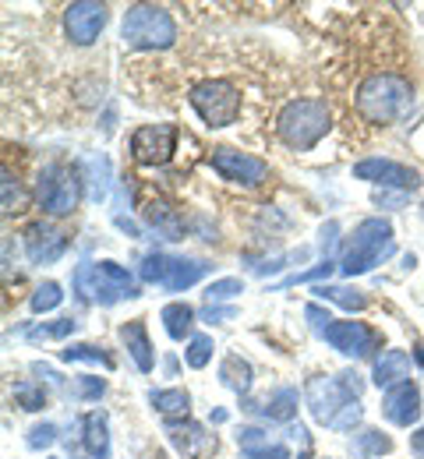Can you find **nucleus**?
I'll list each match as a JSON object with an SVG mask.
<instances>
[{
	"instance_id": "1",
	"label": "nucleus",
	"mask_w": 424,
	"mask_h": 459,
	"mask_svg": "<svg viewBox=\"0 0 424 459\" xmlns=\"http://www.w3.org/2000/svg\"><path fill=\"white\" fill-rule=\"evenodd\" d=\"M364 382L358 371H340V375H311L304 382V403L311 410V417L325 428H336V420L343 417V410L354 400H361Z\"/></svg>"
},
{
	"instance_id": "2",
	"label": "nucleus",
	"mask_w": 424,
	"mask_h": 459,
	"mask_svg": "<svg viewBox=\"0 0 424 459\" xmlns=\"http://www.w3.org/2000/svg\"><path fill=\"white\" fill-rule=\"evenodd\" d=\"M71 283H74V293L82 300H92V304H103V307H110L117 300L142 297V287L134 283V276L124 265L110 262V258H103V262H82L74 269V280Z\"/></svg>"
},
{
	"instance_id": "3",
	"label": "nucleus",
	"mask_w": 424,
	"mask_h": 459,
	"mask_svg": "<svg viewBox=\"0 0 424 459\" xmlns=\"http://www.w3.org/2000/svg\"><path fill=\"white\" fill-rule=\"evenodd\" d=\"M393 251H396L393 223L382 216H368L354 227L350 240H347V251L340 258V273L354 280L361 273H371L375 265H382L385 258H393Z\"/></svg>"
},
{
	"instance_id": "4",
	"label": "nucleus",
	"mask_w": 424,
	"mask_h": 459,
	"mask_svg": "<svg viewBox=\"0 0 424 459\" xmlns=\"http://www.w3.org/2000/svg\"><path fill=\"white\" fill-rule=\"evenodd\" d=\"M414 89L400 74H371L358 89V114L371 124H393L411 110Z\"/></svg>"
},
{
	"instance_id": "5",
	"label": "nucleus",
	"mask_w": 424,
	"mask_h": 459,
	"mask_svg": "<svg viewBox=\"0 0 424 459\" xmlns=\"http://www.w3.org/2000/svg\"><path fill=\"white\" fill-rule=\"evenodd\" d=\"M276 131H280L283 145H290L298 152L315 149L329 134V103L318 96H304V100L287 103L276 117Z\"/></svg>"
},
{
	"instance_id": "6",
	"label": "nucleus",
	"mask_w": 424,
	"mask_h": 459,
	"mask_svg": "<svg viewBox=\"0 0 424 459\" xmlns=\"http://www.w3.org/2000/svg\"><path fill=\"white\" fill-rule=\"evenodd\" d=\"M121 39L131 50H170L177 43V25L170 11L156 4H134L124 11Z\"/></svg>"
},
{
	"instance_id": "7",
	"label": "nucleus",
	"mask_w": 424,
	"mask_h": 459,
	"mask_svg": "<svg viewBox=\"0 0 424 459\" xmlns=\"http://www.w3.org/2000/svg\"><path fill=\"white\" fill-rule=\"evenodd\" d=\"M36 202L54 220L71 216L82 202V173L67 163H47L36 177Z\"/></svg>"
},
{
	"instance_id": "8",
	"label": "nucleus",
	"mask_w": 424,
	"mask_h": 459,
	"mask_svg": "<svg viewBox=\"0 0 424 459\" xmlns=\"http://www.w3.org/2000/svg\"><path fill=\"white\" fill-rule=\"evenodd\" d=\"M209 269H212V265L202 262V258H184V255L152 251V255L142 258L138 276H142V283H152V287H163V290H170V293H177V290H187V287H195L198 280H205Z\"/></svg>"
},
{
	"instance_id": "9",
	"label": "nucleus",
	"mask_w": 424,
	"mask_h": 459,
	"mask_svg": "<svg viewBox=\"0 0 424 459\" xmlns=\"http://www.w3.org/2000/svg\"><path fill=\"white\" fill-rule=\"evenodd\" d=\"M191 110L209 127H230L241 117V92L223 78H205L187 92Z\"/></svg>"
},
{
	"instance_id": "10",
	"label": "nucleus",
	"mask_w": 424,
	"mask_h": 459,
	"mask_svg": "<svg viewBox=\"0 0 424 459\" xmlns=\"http://www.w3.org/2000/svg\"><path fill=\"white\" fill-rule=\"evenodd\" d=\"M110 22V7L96 0H74L64 7V32L74 47H92Z\"/></svg>"
},
{
	"instance_id": "11",
	"label": "nucleus",
	"mask_w": 424,
	"mask_h": 459,
	"mask_svg": "<svg viewBox=\"0 0 424 459\" xmlns=\"http://www.w3.org/2000/svg\"><path fill=\"white\" fill-rule=\"evenodd\" d=\"M177 152V124H142L131 134V156L145 167H163Z\"/></svg>"
},
{
	"instance_id": "12",
	"label": "nucleus",
	"mask_w": 424,
	"mask_h": 459,
	"mask_svg": "<svg viewBox=\"0 0 424 459\" xmlns=\"http://www.w3.org/2000/svg\"><path fill=\"white\" fill-rule=\"evenodd\" d=\"M209 163H212V170L220 173L223 180L241 184V187H258V184H265V180H269V163H262V160H258V156H251V152L227 149V145L212 149Z\"/></svg>"
},
{
	"instance_id": "13",
	"label": "nucleus",
	"mask_w": 424,
	"mask_h": 459,
	"mask_svg": "<svg viewBox=\"0 0 424 459\" xmlns=\"http://www.w3.org/2000/svg\"><path fill=\"white\" fill-rule=\"evenodd\" d=\"M325 343L333 346V350H340L343 357H350V360H364V357H371L378 343H382V336L375 333V329H368L364 322H333L325 333Z\"/></svg>"
},
{
	"instance_id": "14",
	"label": "nucleus",
	"mask_w": 424,
	"mask_h": 459,
	"mask_svg": "<svg viewBox=\"0 0 424 459\" xmlns=\"http://www.w3.org/2000/svg\"><path fill=\"white\" fill-rule=\"evenodd\" d=\"M354 177L375 184V187H400V191H414L421 184V173L414 170V167H403L396 160H378V156L361 160L354 167Z\"/></svg>"
},
{
	"instance_id": "15",
	"label": "nucleus",
	"mask_w": 424,
	"mask_h": 459,
	"mask_svg": "<svg viewBox=\"0 0 424 459\" xmlns=\"http://www.w3.org/2000/svg\"><path fill=\"white\" fill-rule=\"evenodd\" d=\"M64 251H67V233L57 230L54 223L39 220V223L25 227V255H29L32 265H50V262L64 258Z\"/></svg>"
},
{
	"instance_id": "16",
	"label": "nucleus",
	"mask_w": 424,
	"mask_h": 459,
	"mask_svg": "<svg viewBox=\"0 0 424 459\" xmlns=\"http://www.w3.org/2000/svg\"><path fill=\"white\" fill-rule=\"evenodd\" d=\"M163 431H167L170 446L187 459H202L216 453V435H209L202 424H195V420H187V417H184V420H167Z\"/></svg>"
},
{
	"instance_id": "17",
	"label": "nucleus",
	"mask_w": 424,
	"mask_h": 459,
	"mask_svg": "<svg viewBox=\"0 0 424 459\" xmlns=\"http://www.w3.org/2000/svg\"><path fill=\"white\" fill-rule=\"evenodd\" d=\"M382 417L389 424H396V428L418 424V417H421V389L414 382H403V385L385 389V396H382Z\"/></svg>"
},
{
	"instance_id": "18",
	"label": "nucleus",
	"mask_w": 424,
	"mask_h": 459,
	"mask_svg": "<svg viewBox=\"0 0 424 459\" xmlns=\"http://www.w3.org/2000/svg\"><path fill=\"white\" fill-rule=\"evenodd\" d=\"M244 410L255 413V417L276 420V424H290L294 413H298V389L283 385V389H276L273 396H265L262 403H244Z\"/></svg>"
},
{
	"instance_id": "19",
	"label": "nucleus",
	"mask_w": 424,
	"mask_h": 459,
	"mask_svg": "<svg viewBox=\"0 0 424 459\" xmlns=\"http://www.w3.org/2000/svg\"><path fill=\"white\" fill-rule=\"evenodd\" d=\"M121 340H124V346H127V353H131V360H134V368H138L142 375H149V371L156 368V357H152V343H149V329H145V322H142V318L124 322Z\"/></svg>"
},
{
	"instance_id": "20",
	"label": "nucleus",
	"mask_w": 424,
	"mask_h": 459,
	"mask_svg": "<svg viewBox=\"0 0 424 459\" xmlns=\"http://www.w3.org/2000/svg\"><path fill=\"white\" fill-rule=\"evenodd\" d=\"M375 385L382 389H393V385H403L411 382V357L403 350H382V357H375V371H371Z\"/></svg>"
},
{
	"instance_id": "21",
	"label": "nucleus",
	"mask_w": 424,
	"mask_h": 459,
	"mask_svg": "<svg viewBox=\"0 0 424 459\" xmlns=\"http://www.w3.org/2000/svg\"><path fill=\"white\" fill-rule=\"evenodd\" d=\"M82 446L92 459H110V428L103 413H85L82 417Z\"/></svg>"
},
{
	"instance_id": "22",
	"label": "nucleus",
	"mask_w": 424,
	"mask_h": 459,
	"mask_svg": "<svg viewBox=\"0 0 424 459\" xmlns=\"http://www.w3.org/2000/svg\"><path fill=\"white\" fill-rule=\"evenodd\" d=\"M160 318H163V329H167V336L170 340H191L195 333V307L191 304H184V300H174V304H167L163 311H160Z\"/></svg>"
},
{
	"instance_id": "23",
	"label": "nucleus",
	"mask_w": 424,
	"mask_h": 459,
	"mask_svg": "<svg viewBox=\"0 0 424 459\" xmlns=\"http://www.w3.org/2000/svg\"><path fill=\"white\" fill-rule=\"evenodd\" d=\"M220 382H223L230 393L244 396V393L251 389V382H255V371H251V364L244 360L241 353H227L223 364H220Z\"/></svg>"
},
{
	"instance_id": "24",
	"label": "nucleus",
	"mask_w": 424,
	"mask_h": 459,
	"mask_svg": "<svg viewBox=\"0 0 424 459\" xmlns=\"http://www.w3.org/2000/svg\"><path fill=\"white\" fill-rule=\"evenodd\" d=\"M350 453H354L358 459L389 456V453H393V438H389L385 431H378V428H364V431H358V435H354Z\"/></svg>"
},
{
	"instance_id": "25",
	"label": "nucleus",
	"mask_w": 424,
	"mask_h": 459,
	"mask_svg": "<svg viewBox=\"0 0 424 459\" xmlns=\"http://www.w3.org/2000/svg\"><path fill=\"white\" fill-rule=\"evenodd\" d=\"M149 403L156 413H163L167 420H177V417H187L191 410V396L184 389H152L149 393Z\"/></svg>"
},
{
	"instance_id": "26",
	"label": "nucleus",
	"mask_w": 424,
	"mask_h": 459,
	"mask_svg": "<svg viewBox=\"0 0 424 459\" xmlns=\"http://www.w3.org/2000/svg\"><path fill=\"white\" fill-rule=\"evenodd\" d=\"M145 220H149V227L152 230H160L167 240H184V220L170 209V205L152 202V205L145 209Z\"/></svg>"
},
{
	"instance_id": "27",
	"label": "nucleus",
	"mask_w": 424,
	"mask_h": 459,
	"mask_svg": "<svg viewBox=\"0 0 424 459\" xmlns=\"http://www.w3.org/2000/svg\"><path fill=\"white\" fill-rule=\"evenodd\" d=\"M315 293H318L322 300H333V304L347 307V311H364V307H368V297L354 287H315Z\"/></svg>"
},
{
	"instance_id": "28",
	"label": "nucleus",
	"mask_w": 424,
	"mask_h": 459,
	"mask_svg": "<svg viewBox=\"0 0 424 459\" xmlns=\"http://www.w3.org/2000/svg\"><path fill=\"white\" fill-rule=\"evenodd\" d=\"M61 360H89V364H103L107 371L114 368V357L103 346H92V343H71L67 350H61Z\"/></svg>"
},
{
	"instance_id": "29",
	"label": "nucleus",
	"mask_w": 424,
	"mask_h": 459,
	"mask_svg": "<svg viewBox=\"0 0 424 459\" xmlns=\"http://www.w3.org/2000/svg\"><path fill=\"white\" fill-rule=\"evenodd\" d=\"M61 300H64L61 283H54V280H47L43 287H36V293L29 297V307H32V315H47V311H54V307H57Z\"/></svg>"
},
{
	"instance_id": "30",
	"label": "nucleus",
	"mask_w": 424,
	"mask_h": 459,
	"mask_svg": "<svg viewBox=\"0 0 424 459\" xmlns=\"http://www.w3.org/2000/svg\"><path fill=\"white\" fill-rule=\"evenodd\" d=\"M212 336H205V333H195L191 340H187V350H184V360H187V368H205L209 360H212Z\"/></svg>"
},
{
	"instance_id": "31",
	"label": "nucleus",
	"mask_w": 424,
	"mask_h": 459,
	"mask_svg": "<svg viewBox=\"0 0 424 459\" xmlns=\"http://www.w3.org/2000/svg\"><path fill=\"white\" fill-rule=\"evenodd\" d=\"M14 400H18L22 410L36 413V410H43V406H47V389H43V385H36V382H14Z\"/></svg>"
},
{
	"instance_id": "32",
	"label": "nucleus",
	"mask_w": 424,
	"mask_h": 459,
	"mask_svg": "<svg viewBox=\"0 0 424 459\" xmlns=\"http://www.w3.org/2000/svg\"><path fill=\"white\" fill-rule=\"evenodd\" d=\"M103 393H107V382H103V378H92V375H82V378H74V385H71V396L82 403L100 400Z\"/></svg>"
},
{
	"instance_id": "33",
	"label": "nucleus",
	"mask_w": 424,
	"mask_h": 459,
	"mask_svg": "<svg viewBox=\"0 0 424 459\" xmlns=\"http://www.w3.org/2000/svg\"><path fill=\"white\" fill-rule=\"evenodd\" d=\"M25 205H29V195L22 191V184L11 173H4V212L11 216V212H22Z\"/></svg>"
},
{
	"instance_id": "34",
	"label": "nucleus",
	"mask_w": 424,
	"mask_h": 459,
	"mask_svg": "<svg viewBox=\"0 0 424 459\" xmlns=\"http://www.w3.org/2000/svg\"><path fill=\"white\" fill-rule=\"evenodd\" d=\"M74 318H61V322H50V325H36V329H29V340H64V336H71L74 333Z\"/></svg>"
},
{
	"instance_id": "35",
	"label": "nucleus",
	"mask_w": 424,
	"mask_h": 459,
	"mask_svg": "<svg viewBox=\"0 0 424 459\" xmlns=\"http://www.w3.org/2000/svg\"><path fill=\"white\" fill-rule=\"evenodd\" d=\"M238 293H244V283L230 276V280H216L212 287L205 290V300H209V304H220V300H234Z\"/></svg>"
},
{
	"instance_id": "36",
	"label": "nucleus",
	"mask_w": 424,
	"mask_h": 459,
	"mask_svg": "<svg viewBox=\"0 0 424 459\" xmlns=\"http://www.w3.org/2000/svg\"><path fill=\"white\" fill-rule=\"evenodd\" d=\"M244 459H290V449L280 446V442H262V446H251V449H241Z\"/></svg>"
},
{
	"instance_id": "37",
	"label": "nucleus",
	"mask_w": 424,
	"mask_h": 459,
	"mask_svg": "<svg viewBox=\"0 0 424 459\" xmlns=\"http://www.w3.org/2000/svg\"><path fill=\"white\" fill-rule=\"evenodd\" d=\"M25 442H29V449H47V446H54V442H57V424H50V420H47V424H36Z\"/></svg>"
},
{
	"instance_id": "38",
	"label": "nucleus",
	"mask_w": 424,
	"mask_h": 459,
	"mask_svg": "<svg viewBox=\"0 0 424 459\" xmlns=\"http://www.w3.org/2000/svg\"><path fill=\"white\" fill-rule=\"evenodd\" d=\"M304 318L311 322V329H315V333H325V329L333 325V315H329L322 304H307V307H304Z\"/></svg>"
},
{
	"instance_id": "39",
	"label": "nucleus",
	"mask_w": 424,
	"mask_h": 459,
	"mask_svg": "<svg viewBox=\"0 0 424 459\" xmlns=\"http://www.w3.org/2000/svg\"><path fill=\"white\" fill-rule=\"evenodd\" d=\"M333 265H336V262H329V258H325L322 265L307 269V273H301V276H290V280H287V287H294V283H311V280H322V276H329V273H333Z\"/></svg>"
},
{
	"instance_id": "40",
	"label": "nucleus",
	"mask_w": 424,
	"mask_h": 459,
	"mask_svg": "<svg viewBox=\"0 0 424 459\" xmlns=\"http://www.w3.org/2000/svg\"><path fill=\"white\" fill-rule=\"evenodd\" d=\"M262 442H269V435H265L262 428H241V431H238V446H241V449L262 446Z\"/></svg>"
},
{
	"instance_id": "41",
	"label": "nucleus",
	"mask_w": 424,
	"mask_h": 459,
	"mask_svg": "<svg viewBox=\"0 0 424 459\" xmlns=\"http://www.w3.org/2000/svg\"><path fill=\"white\" fill-rule=\"evenodd\" d=\"M336 233H340V223H325V227H322V240H318L322 255H329V251L336 247Z\"/></svg>"
},
{
	"instance_id": "42",
	"label": "nucleus",
	"mask_w": 424,
	"mask_h": 459,
	"mask_svg": "<svg viewBox=\"0 0 424 459\" xmlns=\"http://www.w3.org/2000/svg\"><path fill=\"white\" fill-rule=\"evenodd\" d=\"M234 315H238L234 307H220V304H209V311H205L209 322H227V318H234Z\"/></svg>"
},
{
	"instance_id": "43",
	"label": "nucleus",
	"mask_w": 424,
	"mask_h": 459,
	"mask_svg": "<svg viewBox=\"0 0 424 459\" xmlns=\"http://www.w3.org/2000/svg\"><path fill=\"white\" fill-rule=\"evenodd\" d=\"M411 453L424 459V428H418V431L411 435Z\"/></svg>"
},
{
	"instance_id": "44",
	"label": "nucleus",
	"mask_w": 424,
	"mask_h": 459,
	"mask_svg": "<svg viewBox=\"0 0 424 459\" xmlns=\"http://www.w3.org/2000/svg\"><path fill=\"white\" fill-rule=\"evenodd\" d=\"M287 435H290V438H294V442H301V446H307V431H304L301 424H298V428H290V431H287Z\"/></svg>"
},
{
	"instance_id": "45",
	"label": "nucleus",
	"mask_w": 424,
	"mask_h": 459,
	"mask_svg": "<svg viewBox=\"0 0 424 459\" xmlns=\"http://www.w3.org/2000/svg\"><path fill=\"white\" fill-rule=\"evenodd\" d=\"M418 360L424 364V346H418Z\"/></svg>"
},
{
	"instance_id": "46",
	"label": "nucleus",
	"mask_w": 424,
	"mask_h": 459,
	"mask_svg": "<svg viewBox=\"0 0 424 459\" xmlns=\"http://www.w3.org/2000/svg\"><path fill=\"white\" fill-rule=\"evenodd\" d=\"M71 459H82V456H71Z\"/></svg>"
},
{
	"instance_id": "47",
	"label": "nucleus",
	"mask_w": 424,
	"mask_h": 459,
	"mask_svg": "<svg viewBox=\"0 0 424 459\" xmlns=\"http://www.w3.org/2000/svg\"><path fill=\"white\" fill-rule=\"evenodd\" d=\"M47 459H54V456H47Z\"/></svg>"
}]
</instances>
